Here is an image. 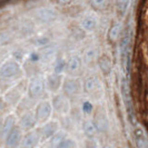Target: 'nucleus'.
Returning a JSON list of instances; mask_svg holds the SVG:
<instances>
[{
  "mask_svg": "<svg viewBox=\"0 0 148 148\" xmlns=\"http://www.w3.org/2000/svg\"><path fill=\"white\" fill-rule=\"evenodd\" d=\"M133 136L137 148H148V136L146 135L145 129L136 124L133 129Z\"/></svg>",
  "mask_w": 148,
  "mask_h": 148,
  "instance_id": "obj_7",
  "label": "nucleus"
},
{
  "mask_svg": "<svg viewBox=\"0 0 148 148\" xmlns=\"http://www.w3.org/2000/svg\"><path fill=\"white\" fill-rule=\"evenodd\" d=\"M82 84L78 78L75 77H68L64 79L62 84V90H64V95L67 98H71V97H77L82 94Z\"/></svg>",
  "mask_w": 148,
  "mask_h": 148,
  "instance_id": "obj_1",
  "label": "nucleus"
},
{
  "mask_svg": "<svg viewBox=\"0 0 148 148\" xmlns=\"http://www.w3.org/2000/svg\"><path fill=\"white\" fill-rule=\"evenodd\" d=\"M35 123H36V117L32 114H29V112L23 115L20 119V126L23 129H31L35 126Z\"/></svg>",
  "mask_w": 148,
  "mask_h": 148,
  "instance_id": "obj_21",
  "label": "nucleus"
},
{
  "mask_svg": "<svg viewBox=\"0 0 148 148\" xmlns=\"http://www.w3.org/2000/svg\"><path fill=\"white\" fill-rule=\"evenodd\" d=\"M53 107L60 114H67L69 111V108H70L68 98L64 94L62 95H56L53 98Z\"/></svg>",
  "mask_w": 148,
  "mask_h": 148,
  "instance_id": "obj_11",
  "label": "nucleus"
},
{
  "mask_svg": "<svg viewBox=\"0 0 148 148\" xmlns=\"http://www.w3.org/2000/svg\"><path fill=\"white\" fill-rule=\"evenodd\" d=\"M45 86H46V82L42 77L38 76V77H34L29 82V87H28V92L31 98H38L44 94Z\"/></svg>",
  "mask_w": 148,
  "mask_h": 148,
  "instance_id": "obj_3",
  "label": "nucleus"
},
{
  "mask_svg": "<svg viewBox=\"0 0 148 148\" xmlns=\"http://www.w3.org/2000/svg\"><path fill=\"white\" fill-rule=\"evenodd\" d=\"M92 110H94V106H92V104L90 101H85L82 104V111L85 114H90Z\"/></svg>",
  "mask_w": 148,
  "mask_h": 148,
  "instance_id": "obj_24",
  "label": "nucleus"
},
{
  "mask_svg": "<svg viewBox=\"0 0 148 148\" xmlns=\"http://www.w3.org/2000/svg\"><path fill=\"white\" fill-rule=\"evenodd\" d=\"M110 0H88L89 7L95 12H104L109 7Z\"/></svg>",
  "mask_w": 148,
  "mask_h": 148,
  "instance_id": "obj_17",
  "label": "nucleus"
},
{
  "mask_svg": "<svg viewBox=\"0 0 148 148\" xmlns=\"http://www.w3.org/2000/svg\"><path fill=\"white\" fill-rule=\"evenodd\" d=\"M82 58L79 55H71L69 56V58L66 61V71L71 76H76L77 74H79L82 71Z\"/></svg>",
  "mask_w": 148,
  "mask_h": 148,
  "instance_id": "obj_5",
  "label": "nucleus"
},
{
  "mask_svg": "<svg viewBox=\"0 0 148 148\" xmlns=\"http://www.w3.org/2000/svg\"><path fill=\"white\" fill-rule=\"evenodd\" d=\"M99 53H98V49L95 46H89L85 49V51L82 53V61L86 65H90L92 62H95L96 60H98L99 58Z\"/></svg>",
  "mask_w": 148,
  "mask_h": 148,
  "instance_id": "obj_14",
  "label": "nucleus"
},
{
  "mask_svg": "<svg viewBox=\"0 0 148 148\" xmlns=\"http://www.w3.org/2000/svg\"><path fill=\"white\" fill-rule=\"evenodd\" d=\"M121 30H123V26L120 21H114L110 25L109 29L107 31V41L110 45H115L118 42L120 35H121Z\"/></svg>",
  "mask_w": 148,
  "mask_h": 148,
  "instance_id": "obj_9",
  "label": "nucleus"
},
{
  "mask_svg": "<svg viewBox=\"0 0 148 148\" xmlns=\"http://www.w3.org/2000/svg\"><path fill=\"white\" fill-rule=\"evenodd\" d=\"M75 147V143L71 139H64V140L59 143L57 145L56 148H74Z\"/></svg>",
  "mask_w": 148,
  "mask_h": 148,
  "instance_id": "obj_23",
  "label": "nucleus"
},
{
  "mask_svg": "<svg viewBox=\"0 0 148 148\" xmlns=\"http://www.w3.org/2000/svg\"><path fill=\"white\" fill-rule=\"evenodd\" d=\"M57 129H58V124L55 123V121H49L48 124H46L42 129H41V133H42V137L44 138H49L53 136L55 134L57 133Z\"/></svg>",
  "mask_w": 148,
  "mask_h": 148,
  "instance_id": "obj_20",
  "label": "nucleus"
},
{
  "mask_svg": "<svg viewBox=\"0 0 148 148\" xmlns=\"http://www.w3.org/2000/svg\"><path fill=\"white\" fill-rule=\"evenodd\" d=\"M85 148H97V143L94 138H87L85 141Z\"/></svg>",
  "mask_w": 148,
  "mask_h": 148,
  "instance_id": "obj_25",
  "label": "nucleus"
},
{
  "mask_svg": "<svg viewBox=\"0 0 148 148\" xmlns=\"http://www.w3.org/2000/svg\"><path fill=\"white\" fill-rule=\"evenodd\" d=\"M62 84H64V78H62V76L60 74H58V73L50 74L47 77V80H46L47 87L49 88V90H51L53 92H56V91L62 86Z\"/></svg>",
  "mask_w": 148,
  "mask_h": 148,
  "instance_id": "obj_12",
  "label": "nucleus"
},
{
  "mask_svg": "<svg viewBox=\"0 0 148 148\" xmlns=\"http://www.w3.org/2000/svg\"><path fill=\"white\" fill-rule=\"evenodd\" d=\"M82 128H84V133L86 134L88 138H92L98 132V127L94 120H86L82 125Z\"/></svg>",
  "mask_w": 148,
  "mask_h": 148,
  "instance_id": "obj_19",
  "label": "nucleus"
},
{
  "mask_svg": "<svg viewBox=\"0 0 148 148\" xmlns=\"http://www.w3.org/2000/svg\"><path fill=\"white\" fill-rule=\"evenodd\" d=\"M82 87H84L85 92H87L88 95H96L101 91V82L97 76L92 75L86 78Z\"/></svg>",
  "mask_w": 148,
  "mask_h": 148,
  "instance_id": "obj_6",
  "label": "nucleus"
},
{
  "mask_svg": "<svg viewBox=\"0 0 148 148\" xmlns=\"http://www.w3.org/2000/svg\"><path fill=\"white\" fill-rule=\"evenodd\" d=\"M39 141V134L36 132H31L22 140V148H34Z\"/></svg>",
  "mask_w": 148,
  "mask_h": 148,
  "instance_id": "obj_18",
  "label": "nucleus"
},
{
  "mask_svg": "<svg viewBox=\"0 0 148 148\" xmlns=\"http://www.w3.org/2000/svg\"><path fill=\"white\" fill-rule=\"evenodd\" d=\"M59 5H69L73 0H57Z\"/></svg>",
  "mask_w": 148,
  "mask_h": 148,
  "instance_id": "obj_26",
  "label": "nucleus"
},
{
  "mask_svg": "<svg viewBox=\"0 0 148 148\" xmlns=\"http://www.w3.org/2000/svg\"><path fill=\"white\" fill-rule=\"evenodd\" d=\"M0 126H1V123H0Z\"/></svg>",
  "mask_w": 148,
  "mask_h": 148,
  "instance_id": "obj_28",
  "label": "nucleus"
},
{
  "mask_svg": "<svg viewBox=\"0 0 148 148\" xmlns=\"http://www.w3.org/2000/svg\"><path fill=\"white\" fill-rule=\"evenodd\" d=\"M51 114V105L48 101H41L40 104L37 106L36 109V120L37 121H46L49 118Z\"/></svg>",
  "mask_w": 148,
  "mask_h": 148,
  "instance_id": "obj_10",
  "label": "nucleus"
},
{
  "mask_svg": "<svg viewBox=\"0 0 148 148\" xmlns=\"http://www.w3.org/2000/svg\"><path fill=\"white\" fill-rule=\"evenodd\" d=\"M21 139V132L19 127H14V129L8 134L6 139V146L7 148H16L20 144Z\"/></svg>",
  "mask_w": 148,
  "mask_h": 148,
  "instance_id": "obj_13",
  "label": "nucleus"
},
{
  "mask_svg": "<svg viewBox=\"0 0 148 148\" xmlns=\"http://www.w3.org/2000/svg\"><path fill=\"white\" fill-rule=\"evenodd\" d=\"M14 125H15V118L14 117H8L6 119V121H5V124H3V127H2V134L3 135H7L10 133L12 129H14Z\"/></svg>",
  "mask_w": 148,
  "mask_h": 148,
  "instance_id": "obj_22",
  "label": "nucleus"
},
{
  "mask_svg": "<svg viewBox=\"0 0 148 148\" xmlns=\"http://www.w3.org/2000/svg\"><path fill=\"white\" fill-rule=\"evenodd\" d=\"M97 62H98V66L100 68L101 73L105 76H108V75L110 74L111 69H112V64H111V59L109 58L108 55H106V53L100 55L98 60H97Z\"/></svg>",
  "mask_w": 148,
  "mask_h": 148,
  "instance_id": "obj_15",
  "label": "nucleus"
},
{
  "mask_svg": "<svg viewBox=\"0 0 148 148\" xmlns=\"http://www.w3.org/2000/svg\"><path fill=\"white\" fill-rule=\"evenodd\" d=\"M21 74V69L19 64L14 59L6 60L0 66V77L3 79H12L17 78Z\"/></svg>",
  "mask_w": 148,
  "mask_h": 148,
  "instance_id": "obj_2",
  "label": "nucleus"
},
{
  "mask_svg": "<svg viewBox=\"0 0 148 148\" xmlns=\"http://www.w3.org/2000/svg\"><path fill=\"white\" fill-rule=\"evenodd\" d=\"M99 19L95 12H87L82 16L80 20V27L86 32H92L98 28Z\"/></svg>",
  "mask_w": 148,
  "mask_h": 148,
  "instance_id": "obj_4",
  "label": "nucleus"
},
{
  "mask_svg": "<svg viewBox=\"0 0 148 148\" xmlns=\"http://www.w3.org/2000/svg\"><path fill=\"white\" fill-rule=\"evenodd\" d=\"M35 16L42 22H51L57 18V11L51 7H42L36 10Z\"/></svg>",
  "mask_w": 148,
  "mask_h": 148,
  "instance_id": "obj_8",
  "label": "nucleus"
},
{
  "mask_svg": "<svg viewBox=\"0 0 148 148\" xmlns=\"http://www.w3.org/2000/svg\"><path fill=\"white\" fill-rule=\"evenodd\" d=\"M104 148H115L114 146H111V145H107V146H105Z\"/></svg>",
  "mask_w": 148,
  "mask_h": 148,
  "instance_id": "obj_27",
  "label": "nucleus"
},
{
  "mask_svg": "<svg viewBox=\"0 0 148 148\" xmlns=\"http://www.w3.org/2000/svg\"><path fill=\"white\" fill-rule=\"evenodd\" d=\"M132 0H115V11L119 19H123L127 15Z\"/></svg>",
  "mask_w": 148,
  "mask_h": 148,
  "instance_id": "obj_16",
  "label": "nucleus"
}]
</instances>
